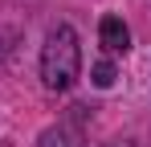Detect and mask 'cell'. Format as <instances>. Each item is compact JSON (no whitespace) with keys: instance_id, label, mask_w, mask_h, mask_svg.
Returning a JSON list of instances; mask_svg holds the SVG:
<instances>
[{"instance_id":"obj_1","label":"cell","mask_w":151,"mask_h":147,"mask_svg":"<svg viewBox=\"0 0 151 147\" xmlns=\"http://www.w3.org/2000/svg\"><path fill=\"white\" fill-rule=\"evenodd\" d=\"M82 74V45H78L74 24H53L45 33V45H41V82L45 90H70Z\"/></svg>"},{"instance_id":"obj_2","label":"cell","mask_w":151,"mask_h":147,"mask_svg":"<svg viewBox=\"0 0 151 147\" xmlns=\"http://www.w3.org/2000/svg\"><path fill=\"white\" fill-rule=\"evenodd\" d=\"M98 41L106 53H127L131 49V29L123 24V17H114V12H106L98 21Z\"/></svg>"},{"instance_id":"obj_3","label":"cell","mask_w":151,"mask_h":147,"mask_svg":"<svg viewBox=\"0 0 151 147\" xmlns=\"http://www.w3.org/2000/svg\"><path fill=\"white\" fill-rule=\"evenodd\" d=\"M41 147H82V131L78 127H49V131H41V139H37Z\"/></svg>"},{"instance_id":"obj_4","label":"cell","mask_w":151,"mask_h":147,"mask_svg":"<svg viewBox=\"0 0 151 147\" xmlns=\"http://www.w3.org/2000/svg\"><path fill=\"white\" fill-rule=\"evenodd\" d=\"M94 86H98V90H110V86H114V66H110V61H98V66H94Z\"/></svg>"}]
</instances>
